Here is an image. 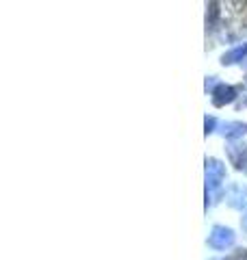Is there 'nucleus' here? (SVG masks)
Listing matches in <instances>:
<instances>
[{
    "label": "nucleus",
    "mask_w": 247,
    "mask_h": 260,
    "mask_svg": "<svg viewBox=\"0 0 247 260\" xmlns=\"http://www.w3.org/2000/svg\"><path fill=\"white\" fill-rule=\"evenodd\" d=\"M226 260H247V249H236L232 256L226 258Z\"/></svg>",
    "instance_id": "9"
},
{
    "label": "nucleus",
    "mask_w": 247,
    "mask_h": 260,
    "mask_svg": "<svg viewBox=\"0 0 247 260\" xmlns=\"http://www.w3.org/2000/svg\"><path fill=\"white\" fill-rule=\"evenodd\" d=\"M217 18H219V5H217V3H210V5H208V26H210V28L215 26Z\"/></svg>",
    "instance_id": "8"
},
{
    "label": "nucleus",
    "mask_w": 247,
    "mask_h": 260,
    "mask_svg": "<svg viewBox=\"0 0 247 260\" xmlns=\"http://www.w3.org/2000/svg\"><path fill=\"white\" fill-rule=\"evenodd\" d=\"M243 230H245V232H247V213H245V215H243Z\"/></svg>",
    "instance_id": "11"
},
{
    "label": "nucleus",
    "mask_w": 247,
    "mask_h": 260,
    "mask_svg": "<svg viewBox=\"0 0 247 260\" xmlns=\"http://www.w3.org/2000/svg\"><path fill=\"white\" fill-rule=\"evenodd\" d=\"M226 178V167L221 165L217 158H208L206 160V191L219 189V184Z\"/></svg>",
    "instance_id": "1"
},
{
    "label": "nucleus",
    "mask_w": 247,
    "mask_h": 260,
    "mask_svg": "<svg viewBox=\"0 0 247 260\" xmlns=\"http://www.w3.org/2000/svg\"><path fill=\"white\" fill-rule=\"evenodd\" d=\"M208 245L215 247V249H228L234 245V232L230 228L224 225H215L212 232L208 234Z\"/></svg>",
    "instance_id": "2"
},
{
    "label": "nucleus",
    "mask_w": 247,
    "mask_h": 260,
    "mask_svg": "<svg viewBox=\"0 0 247 260\" xmlns=\"http://www.w3.org/2000/svg\"><path fill=\"white\" fill-rule=\"evenodd\" d=\"M215 117H206V121H204V128H206V135H210L212 130H215Z\"/></svg>",
    "instance_id": "10"
},
{
    "label": "nucleus",
    "mask_w": 247,
    "mask_h": 260,
    "mask_svg": "<svg viewBox=\"0 0 247 260\" xmlns=\"http://www.w3.org/2000/svg\"><path fill=\"white\" fill-rule=\"evenodd\" d=\"M236 98V89L230 85H217L215 91H212V104L215 107H226Z\"/></svg>",
    "instance_id": "4"
},
{
    "label": "nucleus",
    "mask_w": 247,
    "mask_h": 260,
    "mask_svg": "<svg viewBox=\"0 0 247 260\" xmlns=\"http://www.w3.org/2000/svg\"><path fill=\"white\" fill-rule=\"evenodd\" d=\"M224 137H228V139H238V137H243L247 133V126L241 124V121H230V124L224 126Z\"/></svg>",
    "instance_id": "7"
},
{
    "label": "nucleus",
    "mask_w": 247,
    "mask_h": 260,
    "mask_svg": "<svg viewBox=\"0 0 247 260\" xmlns=\"http://www.w3.org/2000/svg\"><path fill=\"white\" fill-rule=\"evenodd\" d=\"M228 158L238 172L247 174V145L245 143H230L228 145Z\"/></svg>",
    "instance_id": "3"
},
{
    "label": "nucleus",
    "mask_w": 247,
    "mask_h": 260,
    "mask_svg": "<svg viewBox=\"0 0 247 260\" xmlns=\"http://www.w3.org/2000/svg\"><path fill=\"white\" fill-rule=\"evenodd\" d=\"M228 202H230V206H234V208H243L247 204V189H243L241 184H234L232 189L228 191Z\"/></svg>",
    "instance_id": "5"
},
{
    "label": "nucleus",
    "mask_w": 247,
    "mask_h": 260,
    "mask_svg": "<svg viewBox=\"0 0 247 260\" xmlns=\"http://www.w3.org/2000/svg\"><path fill=\"white\" fill-rule=\"evenodd\" d=\"M245 54H247V44L236 46V48H232L230 52H226L224 56H221V63H224V65H232V63H236V61H243Z\"/></svg>",
    "instance_id": "6"
}]
</instances>
